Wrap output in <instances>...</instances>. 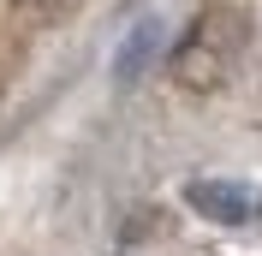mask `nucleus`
Masks as SVG:
<instances>
[{
	"instance_id": "obj_2",
	"label": "nucleus",
	"mask_w": 262,
	"mask_h": 256,
	"mask_svg": "<svg viewBox=\"0 0 262 256\" xmlns=\"http://www.w3.org/2000/svg\"><path fill=\"white\" fill-rule=\"evenodd\" d=\"M185 203L203 221H221V226H245V221L262 215V191L256 185H238V179H191L185 185Z\"/></svg>"
},
{
	"instance_id": "obj_3",
	"label": "nucleus",
	"mask_w": 262,
	"mask_h": 256,
	"mask_svg": "<svg viewBox=\"0 0 262 256\" xmlns=\"http://www.w3.org/2000/svg\"><path fill=\"white\" fill-rule=\"evenodd\" d=\"M155 48H161V18H131V36H125V42H119V54H114V72H119V78H137V72H143V66H149V54H155Z\"/></svg>"
},
{
	"instance_id": "obj_1",
	"label": "nucleus",
	"mask_w": 262,
	"mask_h": 256,
	"mask_svg": "<svg viewBox=\"0 0 262 256\" xmlns=\"http://www.w3.org/2000/svg\"><path fill=\"white\" fill-rule=\"evenodd\" d=\"M245 42V12H232V6H214V12H203L191 24V36L179 42V54H173V72H179L185 83H221V72H227L232 48Z\"/></svg>"
}]
</instances>
